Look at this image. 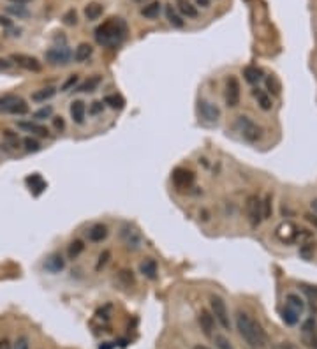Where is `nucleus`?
Instances as JSON below:
<instances>
[{"label":"nucleus","instance_id":"nucleus-1","mask_svg":"<svg viewBox=\"0 0 317 349\" xmlns=\"http://www.w3.org/2000/svg\"><path fill=\"white\" fill-rule=\"evenodd\" d=\"M236 330H238L240 337L249 346L261 349V347H266V344H268V335H266L263 326L252 316L247 314V312L243 311L236 312Z\"/></svg>","mask_w":317,"mask_h":349},{"label":"nucleus","instance_id":"nucleus-2","mask_svg":"<svg viewBox=\"0 0 317 349\" xmlns=\"http://www.w3.org/2000/svg\"><path fill=\"white\" fill-rule=\"evenodd\" d=\"M127 34V25L120 18H109L96 28V39L101 46H118Z\"/></svg>","mask_w":317,"mask_h":349},{"label":"nucleus","instance_id":"nucleus-3","mask_svg":"<svg viewBox=\"0 0 317 349\" xmlns=\"http://www.w3.org/2000/svg\"><path fill=\"white\" fill-rule=\"evenodd\" d=\"M235 129L238 130L240 136H242L243 140L249 141V143H256V141H259L261 138H263V129H261V125H257L252 118H249V116H245V115H240L238 118H236Z\"/></svg>","mask_w":317,"mask_h":349},{"label":"nucleus","instance_id":"nucleus-4","mask_svg":"<svg viewBox=\"0 0 317 349\" xmlns=\"http://www.w3.org/2000/svg\"><path fill=\"white\" fill-rule=\"evenodd\" d=\"M0 113L2 115H27L28 104L20 96H4L0 97Z\"/></svg>","mask_w":317,"mask_h":349},{"label":"nucleus","instance_id":"nucleus-5","mask_svg":"<svg viewBox=\"0 0 317 349\" xmlns=\"http://www.w3.org/2000/svg\"><path fill=\"white\" fill-rule=\"evenodd\" d=\"M210 307H211V314H213L215 321L222 326L224 330H231V319H229V311L225 301L220 296L213 294L210 298Z\"/></svg>","mask_w":317,"mask_h":349},{"label":"nucleus","instance_id":"nucleus-6","mask_svg":"<svg viewBox=\"0 0 317 349\" xmlns=\"http://www.w3.org/2000/svg\"><path fill=\"white\" fill-rule=\"evenodd\" d=\"M120 238H122L123 245L130 250H138L143 245V238H141L140 231L130 226V224H123L122 230H120Z\"/></svg>","mask_w":317,"mask_h":349},{"label":"nucleus","instance_id":"nucleus-7","mask_svg":"<svg viewBox=\"0 0 317 349\" xmlns=\"http://www.w3.org/2000/svg\"><path fill=\"white\" fill-rule=\"evenodd\" d=\"M245 212L247 217H249V223L252 224L254 228H257L263 221V206H261V199L257 196H249L245 203Z\"/></svg>","mask_w":317,"mask_h":349},{"label":"nucleus","instance_id":"nucleus-8","mask_svg":"<svg viewBox=\"0 0 317 349\" xmlns=\"http://www.w3.org/2000/svg\"><path fill=\"white\" fill-rule=\"evenodd\" d=\"M71 58H72V52L65 45L55 46V48H50L46 52V60L52 65H67L71 62Z\"/></svg>","mask_w":317,"mask_h":349},{"label":"nucleus","instance_id":"nucleus-9","mask_svg":"<svg viewBox=\"0 0 317 349\" xmlns=\"http://www.w3.org/2000/svg\"><path fill=\"white\" fill-rule=\"evenodd\" d=\"M240 81L236 79V76H229L228 81H225V104L229 108H236L240 104V97H242V92H240Z\"/></svg>","mask_w":317,"mask_h":349},{"label":"nucleus","instance_id":"nucleus-10","mask_svg":"<svg viewBox=\"0 0 317 349\" xmlns=\"http://www.w3.org/2000/svg\"><path fill=\"white\" fill-rule=\"evenodd\" d=\"M11 60L16 65L27 69V71H30V72H41V69H42L41 62H39L37 58L30 57V55H23V53H14V55H11Z\"/></svg>","mask_w":317,"mask_h":349},{"label":"nucleus","instance_id":"nucleus-11","mask_svg":"<svg viewBox=\"0 0 317 349\" xmlns=\"http://www.w3.org/2000/svg\"><path fill=\"white\" fill-rule=\"evenodd\" d=\"M171 180H173L174 187L180 189V191H184V189H189L192 184H194V173L189 171V169H184V168H176L173 171Z\"/></svg>","mask_w":317,"mask_h":349},{"label":"nucleus","instance_id":"nucleus-12","mask_svg":"<svg viewBox=\"0 0 317 349\" xmlns=\"http://www.w3.org/2000/svg\"><path fill=\"white\" fill-rule=\"evenodd\" d=\"M199 115H201L203 120L213 123L220 118V108L215 103H210V101H199Z\"/></svg>","mask_w":317,"mask_h":349},{"label":"nucleus","instance_id":"nucleus-13","mask_svg":"<svg viewBox=\"0 0 317 349\" xmlns=\"http://www.w3.org/2000/svg\"><path fill=\"white\" fill-rule=\"evenodd\" d=\"M198 323H199V328L203 330V333H205L206 337H210V339H213L215 335V318L213 314H210L206 309H201V312L198 314Z\"/></svg>","mask_w":317,"mask_h":349},{"label":"nucleus","instance_id":"nucleus-14","mask_svg":"<svg viewBox=\"0 0 317 349\" xmlns=\"http://www.w3.org/2000/svg\"><path fill=\"white\" fill-rule=\"evenodd\" d=\"M298 233H300V228H296L293 223H282L277 228V236L286 243L298 240Z\"/></svg>","mask_w":317,"mask_h":349},{"label":"nucleus","instance_id":"nucleus-15","mask_svg":"<svg viewBox=\"0 0 317 349\" xmlns=\"http://www.w3.org/2000/svg\"><path fill=\"white\" fill-rule=\"evenodd\" d=\"M18 127L23 130H27V133H32V134H37V136H50L48 129H46L44 125H41V123H35V122H18Z\"/></svg>","mask_w":317,"mask_h":349},{"label":"nucleus","instance_id":"nucleus-16","mask_svg":"<svg viewBox=\"0 0 317 349\" xmlns=\"http://www.w3.org/2000/svg\"><path fill=\"white\" fill-rule=\"evenodd\" d=\"M71 116L76 123H83L85 122V116H86V106L83 101H74L71 104Z\"/></svg>","mask_w":317,"mask_h":349},{"label":"nucleus","instance_id":"nucleus-17","mask_svg":"<svg viewBox=\"0 0 317 349\" xmlns=\"http://www.w3.org/2000/svg\"><path fill=\"white\" fill-rule=\"evenodd\" d=\"M64 267H65V261L60 254H53V256H50L44 263V268L48 272H52V274H58L60 270H64Z\"/></svg>","mask_w":317,"mask_h":349},{"label":"nucleus","instance_id":"nucleus-18","mask_svg":"<svg viewBox=\"0 0 317 349\" xmlns=\"http://www.w3.org/2000/svg\"><path fill=\"white\" fill-rule=\"evenodd\" d=\"M286 305L287 307H291L293 311H296L298 314H303L305 312V301H303V298L300 296V294H296V293H289L286 296Z\"/></svg>","mask_w":317,"mask_h":349},{"label":"nucleus","instance_id":"nucleus-19","mask_svg":"<svg viewBox=\"0 0 317 349\" xmlns=\"http://www.w3.org/2000/svg\"><path fill=\"white\" fill-rule=\"evenodd\" d=\"M176 11L184 18H198V9L189 0H176Z\"/></svg>","mask_w":317,"mask_h":349},{"label":"nucleus","instance_id":"nucleus-20","mask_svg":"<svg viewBox=\"0 0 317 349\" xmlns=\"http://www.w3.org/2000/svg\"><path fill=\"white\" fill-rule=\"evenodd\" d=\"M108 238V228L104 224H94L88 230V240L90 242H103V240Z\"/></svg>","mask_w":317,"mask_h":349},{"label":"nucleus","instance_id":"nucleus-21","mask_svg":"<svg viewBox=\"0 0 317 349\" xmlns=\"http://www.w3.org/2000/svg\"><path fill=\"white\" fill-rule=\"evenodd\" d=\"M55 94H57V89H55V86H46V89L35 90V92L32 94V101H34V103H46L48 99L55 97Z\"/></svg>","mask_w":317,"mask_h":349},{"label":"nucleus","instance_id":"nucleus-22","mask_svg":"<svg viewBox=\"0 0 317 349\" xmlns=\"http://www.w3.org/2000/svg\"><path fill=\"white\" fill-rule=\"evenodd\" d=\"M157 263H155V259H145L143 263H141L140 267V272L145 275L147 279H152L154 281L155 277H157Z\"/></svg>","mask_w":317,"mask_h":349},{"label":"nucleus","instance_id":"nucleus-23","mask_svg":"<svg viewBox=\"0 0 317 349\" xmlns=\"http://www.w3.org/2000/svg\"><path fill=\"white\" fill-rule=\"evenodd\" d=\"M166 18L169 20V23L173 25V27H176V28H182L185 25L184 16H182V14L176 11V7H173V6L166 7Z\"/></svg>","mask_w":317,"mask_h":349},{"label":"nucleus","instance_id":"nucleus-24","mask_svg":"<svg viewBox=\"0 0 317 349\" xmlns=\"http://www.w3.org/2000/svg\"><path fill=\"white\" fill-rule=\"evenodd\" d=\"M252 96L256 97V101H257V104L261 106V110H264V111H269V110H271V97H269L268 94L264 92V90L254 89V90H252Z\"/></svg>","mask_w":317,"mask_h":349},{"label":"nucleus","instance_id":"nucleus-25","mask_svg":"<svg viewBox=\"0 0 317 349\" xmlns=\"http://www.w3.org/2000/svg\"><path fill=\"white\" fill-rule=\"evenodd\" d=\"M92 53H94V48L92 46L88 45V42H81V45L76 48V52H74V60L76 62H86L88 60L90 57H92Z\"/></svg>","mask_w":317,"mask_h":349},{"label":"nucleus","instance_id":"nucleus-26","mask_svg":"<svg viewBox=\"0 0 317 349\" xmlns=\"http://www.w3.org/2000/svg\"><path fill=\"white\" fill-rule=\"evenodd\" d=\"M243 76H245V79L250 83V85H256V83H259L261 79H263V71H261L259 67L249 65V67L243 69Z\"/></svg>","mask_w":317,"mask_h":349},{"label":"nucleus","instance_id":"nucleus-27","mask_svg":"<svg viewBox=\"0 0 317 349\" xmlns=\"http://www.w3.org/2000/svg\"><path fill=\"white\" fill-rule=\"evenodd\" d=\"M103 13H104V9H103V6H101V4L92 2V4H88V6L85 7V16H86V20H90V21L99 20V18L103 16Z\"/></svg>","mask_w":317,"mask_h":349},{"label":"nucleus","instance_id":"nucleus-28","mask_svg":"<svg viewBox=\"0 0 317 349\" xmlns=\"http://www.w3.org/2000/svg\"><path fill=\"white\" fill-rule=\"evenodd\" d=\"M104 104H108L113 110H122V108L125 106V101H123V97L118 96V94H109V96L104 97Z\"/></svg>","mask_w":317,"mask_h":349},{"label":"nucleus","instance_id":"nucleus-29","mask_svg":"<svg viewBox=\"0 0 317 349\" xmlns=\"http://www.w3.org/2000/svg\"><path fill=\"white\" fill-rule=\"evenodd\" d=\"M282 319H284V323H286V325L294 326V325H298V321H300V314L286 305V309L282 311Z\"/></svg>","mask_w":317,"mask_h":349},{"label":"nucleus","instance_id":"nucleus-30","mask_svg":"<svg viewBox=\"0 0 317 349\" xmlns=\"http://www.w3.org/2000/svg\"><path fill=\"white\" fill-rule=\"evenodd\" d=\"M141 14H143L145 18H148V20L157 18L160 14V2H150L148 6H145L143 9H141Z\"/></svg>","mask_w":317,"mask_h":349},{"label":"nucleus","instance_id":"nucleus-31","mask_svg":"<svg viewBox=\"0 0 317 349\" xmlns=\"http://www.w3.org/2000/svg\"><path fill=\"white\" fill-rule=\"evenodd\" d=\"M27 184L30 185V189L34 191V194H39V192H41L42 189L46 187V184L42 182V178L39 177L37 173L32 174V177H28V178H27Z\"/></svg>","mask_w":317,"mask_h":349},{"label":"nucleus","instance_id":"nucleus-32","mask_svg":"<svg viewBox=\"0 0 317 349\" xmlns=\"http://www.w3.org/2000/svg\"><path fill=\"white\" fill-rule=\"evenodd\" d=\"M6 11H7L9 14H13V16H16V18H27V16H28L27 6H18V4H9V6L6 7Z\"/></svg>","mask_w":317,"mask_h":349},{"label":"nucleus","instance_id":"nucleus-33","mask_svg":"<svg viewBox=\"0 0 317 349\" xmlns=\"http://www.w3.org/2000/svg\"><path fill=\"white\" fill-rule=\"evenodd\" d=\"M83 249H85V245H83L81 240H74V242H71L69 243V249H67L69 257H71V259H76V257L83 252Z\"/></svg>","mask_w":317,"mask_h":349},{"label":"nucleus","instance_id":"nucleus-34","mask_svg":"<svg viewBox=\"0 0 317 349\" xmlns=\"http://www.w3.org/2000/svg\"><path fill=\"white\" fill-rule=\"evenodd\" d=\"M266 89H268V92H271V94H275V96H279L280 94V89H282V86H280V81H279V78H277V76H268V78H266Z\"/></svg>","mask_w":317,"mask_h":349},{"label":"nucleus","instance_id":"nucleus-35","mask_svg":"<svg viewBox=\"0 0 317 349\" xmlns=\"http://www.w3.org/2000/svg\"><path fill=\"white\" fill-rule=\"evenodd\" d=\"M99 83H101V78L99 76H94V78H90L88 81H85L83 83L81 86H79V92H94V90L99 86Z\"/></svg>","mask_w":317,"mask_h":349},{"label":"nucleus","instance_id":"nucleus-36","mask_svg":"<svg viewBox=\"0 0 317 349\" xmlns=\"http://www.w3.org/2000/svg\"><path fill=\"white\" fill-rule=\"evenodd\" d=\"M261 206H263V219H269L273 213V205H271V194H266L264 199L261 201Z\"/></svg>","mask_w":317,"mask_h":349},{"label":"nucleus","instance_id":"nucleus-37","mask_svg":"<svg viewBox=\"0 0 317 349\" xmlns=\"http://www.w3.org/2000/svg\"><path fill=\"white\" fill-rule=\"evenodd\" d=\"M213 342H215V346H217V349H235V346H233V344L229 342L228 337L220 335V333L213 335Z\"/></svg>","mask_w":317,"mask_h":349},{"label":"nucleus","instance_id":"nucleus-38","mask_svg":"<svg viewBox=\"0 0 317 349\" xmlns=\"http://www.w3.org/2000/svg\"><path fill=\"white\" fill-rule=\"evenodd\" d=\"M23 145H25V150L27 152H39L41 150V143H39L35 138H25L23 140Z\"/></svg>","mask_w":317,"mask_h":349},{"label":"nucleus","instance_id":"nucleus-39","mask_svg":"<svg viewBox=\"0 0 317 349\" xmlns=\"http://www.w3.org/2000/svg\"><path fill=\"white\" fill-rule=\"evenodd\" d=\"M64 23L65 25H76V23H78V14H76L74 9H69L67 13L64 14Z\"/></svg>","mask_w":317,"mask_h":349},{"label":"nucleus","instance_id":"nucleus-40","mask_svg":"<svg viewBox=\"0 0 317 349\" xmlns=\"http://www.w3.org/2000/svg\"><path fill=\"white\" fill-rule=\"evenodd\" d=\"M78 74H72V76H69V79L67 81L64 83V85H62V92H69V90L72 89V86L76 85V83H78Z\"/></svg>","mask_w":317,"mask_h":349},{"label":"nucleus","instance_id":"nucleus-41","mask_svg":"<svg viewBox=\"0 0 317 349\" xmlns=\"http://www.w3.org/2000/svg\"><path fill=\"white\" fill-rule=\"evenodd\" d=\"M52 115H53V108L52 106H46V108H42V110H39V111H35V113H34L35 118H39V120L48 118V116H52Z\"/></svg>","mask_w":317,"mask_h":349},{"label":"nucleus","instance_id":"nucleus-42","mask_svg":"<svg viewBox=\"0 0 317 349\" xmlns=\"http://www.w3.org/2000/svg\"><path fill=\"white\" fill-rule=\"evenodd\" d=\"M11 349H30V346H28V339L27 337H18L14 346Z\"/></svg>","mask_w":317,"mask_h":349},{"label":"nucleus","instance_id":"nucleus-43","mask_svg":"<svg viewBox=\"0 0 317 349\" xmlns=\"http://www.w3.org/2000/svg\"><path fill=\"white\" fill-rule=\"evenodd\" d=\"M103 110H104L103 103H92V106H90V115H99V113H103Z\"/></svg>","mask_w":317,"mask_h":349},{"label":"nucleus","instance_id":"nucleus-44","mask_svg":"<svg viewBox=\"0 0 317 349\" xmlns=\"http://www.w3.org/2000/svg\"><path fill=\"white\" fill-rule=\"evenodd\" d=\"M14 65V62L7 60V58H0V71H11Z\"/></svg>","mask_w":317,"mask_h":349},{"label":"nucleus","instance_id":"nucleus-45","mask_svg":"<svg viewBox=\"0 0 317 349\" xmlns=\"http://www.w3.org/2000/svg\"><path fill=\"white\" fill-rule=\"evenodd\" d=\"M108 259H109V252H108V250H104V252L99 256V263H97V270H101V268H103L104 265L108 263Z\"/></svg>","mask_w":317,"mask_h":349},{"label":"nucleus","instance_id":"nucleus-46","mask_svg":"<svg viewBox=\"0 0 317 349\" xmlns=\"http://www.w3.org/2000/svg\"><path fill=\"white\" fill-rule=\"evenodd\" d=\"M271 349H298L293 342H279V344H273Z\"/></svg>","mask_w":317,"mask_h":349},{"label":"nucleus","instance_id":"nucleus-47","mask_svg":"<svg viewBox=\"0 0 317 349\" xmlns=\"http://www.w3.org/2000/svg\"><path fill=\"white\" fill-rule=\"evenodd\" d=\"M53 125H55V129H57V130H62L65 127L64 118H62V116H55V118H53Z\"/></svg>","mask_w":317,"mask_h":349},{"label":"nucleus","instance_id":"nucleus-48","mask_svg":"<svg viewBox=\"0 0 317 349\" xmlns=\"http://www.w3.org/2000/svg\"><path fill=\"white\" fill-rule=\"evenodd\" d=\"M0 25H2V27H6V28H11V27H13V20H11V18H7V16H4V14H0Z\"/></svg>","mask_w":317,"mask_h":349},{"label":"nucleus","instance_id":"nucleus-49","mask_svg":"<svg viewBox=\"0 0 317 349\" xmlns=\"http://www.w3.org/2000/svg\"><path fill=\"white\" fill-rule=\"evenodd\" d=\"M305 219L317 230V213H305Z\"/></svg>","mask_w":317,"mask_h":349},{"label":"nucleus","instance_id":"nucleus-50","mask_svg":"<svg viewBox=\"0 0 317 349\" xmlns=\"http://www.w3.org/2000/svg\"><path fill=\"white\" fill-rule=\"evenodd\" d=\"M312 335H310V340H308V342H310V346L314 347V349H317V328H314L312 330Z\"/></svg>","mask_w":317,"mask_h":349},{"label":"nucleus","instance_id":"nucleus-51","mask_svg":"<svg viewBox=\"0 0 317 349\" xmlns=\"http://www.w3.org/2000/svg\"><path fill=\"white\" fill-rule=\"evenodd\" d=\"M0 349H11L9 339H0Z\"/></svg>","mask_w":317,"mask_h":349},{"label":"nucleus","instance_id":"nucleus-52","mask_svg":"<svg viewBox=\"0 0 317 349\" xmlns=\"http://www.w3.org/2000/svg\"><path fill=\"white\" fill-rule=\"evenodd\" d=\"M11 4H18V6H27L28 2H32V0H9Z\"/></svg>","mask_w":317,"mask_h":349},{"label":"nucleus","instance_id":"nucleus-53","mask_svg":"<svg viewBox=\"0 0 317 349\" xmlns=\"http://www.w3.org/2000/svg\"><path fill=\"white\" fill-rule=\"evenodd\" d=\"M196 4L201 7H210V0H196Z\"/></svg>","mask_w":317,"mask_h":349},{"label":"nucleus","instance_id":"nucleus-54","mask_svg":"<svg viewBox=\"0 0 317 349\" xmlns=\"http://www.w3.org/2000/svg\"><path fill=\"white\" fill-rule=\"evenodd\" d=\"M310 208L314 210V213H317V198L312 199V201H310Z\"/></svg>","mask_w":317,"mask_h":349},{"label":"nucleus","instance_id":"nucleus-55","mask_svg":"<svg viewBox=\"0 0 317 349\" xmlns=\"http://www.w3.org/2000/svg\"><path fill=\"white\" fill-rule=\"evenodd\" d=\"M192 349H210V347H206V346H196V347H192Z\"/></svg>","mask_w":317,"mask_h":349},{"label":"nucleus","instance_id":"nucleus-56","mask_svg":"<svg viewBox=\"0 0 317 349\" xmlns=\"http://www.w3.org/2000/svg\"><path fill=\"white\" fill-rule=\"evenodd\" d=\"M136 2H145V0H136Z\"/></svg>","mask_w":317,"mask_h":349}]
</instances>
